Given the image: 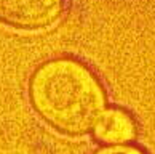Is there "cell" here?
I'll return each instance as SVG.
<instances>
[{
    "label": "cell",
    "mask_w": 155,
    "mask_h": 154,
    "mask_svg": "<svg viewBox=\"0 0 155 154\" xmlns=\"http://www.w3.org/2000/svg\"><path fill=\"white\" fill-rule=\"evenodd\" d=\"M96 140L104 145H126L134 140L137 125L134 117L123 108H106L93 128Z\"/></svg>",
    "instance_id": "obj_3"
},
{
    "label": "cell",
    "mask_w": 155,
    "mask_h": 154,
    "mask_svg": "<svg viewBox=\"0 0 155 154\" xmlns=\"http://www.w3.org/2000/svg\"><path fill=\"white\" fill-rule=\"evenodd\" d=\"M66 8V0H0V22L13 29L40 31L53 26Z\"/></svg>",
    "instance_id": "obj_2"
},
{
    "label": "cell",
    "mask_w": 155,
    "mask_h": 154,
    "mask_svg": "<svg viewBox=\"0 0 155 154\" xmlns=\"http://www.w3.org/2000/svg\"><path fill=\"white\" fill-rule=\"evenodd\" d=\"M91 154H147V152L139 146L126 143V145H106L97 148Z\"/></svg>",
    "instance_id": "obj_4"
},
{
    "label": "cell",
    "mask_w": 155,
    "mask_h": 154,
    "mask_svg": "<svg viewBox=\"0 0 155 154\" xmlns=\"http://www.w3.org/2000/svg\"><path fill=\"white\" fill-rule=\"evenodd\" d=\"M32 109L54 130L82 136L93 132L106 109L107 93L99 77L72 56L38 64L27 84Z\"/></svg>",
    "instance_id": "obj_1"
}]
</instances>
